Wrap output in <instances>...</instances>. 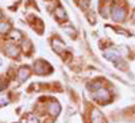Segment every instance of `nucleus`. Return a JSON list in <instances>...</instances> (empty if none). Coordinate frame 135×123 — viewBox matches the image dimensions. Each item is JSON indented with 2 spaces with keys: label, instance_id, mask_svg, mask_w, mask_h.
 <instances>
[{
  "label": "nucleus",
  "instance_id": "1",
  "mask_svg": "<svg viewBox=\"0 0 135 123\" xmlns=\"http://www.w3.org/2000/svg\"><path fill=\"white\" fill-rule=\"evenodd\" d=\"M34 72L37 74H49V73H51V66L46 61L39 60L34 64Z\"/></svg>",
  "mask_w": 135,
  "mask_h": 123
},
{
  "label": "nucleus",
  "instance_id": "2",
  "mask_svg": "<svg viewBox=\"0 0 135 123\" xmlns=\"http://www.w3.org/2000/svg\"><path fill=\"white\" fill-rule=\"evenodd\" d=\"M111 15H112V19L115 22H123L126 18V8L122 7V6H115L112 8Z\"/></svg>",
  "mask_w": 135,
  "mask_h": 123
},
{
  "label": "nucleus",
  "instance_id": "3",
  "mask_svg": "<svg viewBox=\"0 0 135 123\" xmlns=\"http://www.w3.org/2000/svg\"><path fill=\"white\" fill-rule=\"evenodd\" d=\"M93 97L97 100V102L104 104V103H107L109 100V92L107 91V89H104V88H99L97 92L96 91L93 92Z\"/></svg>",
  "mask_w": 135,
  "mask_h": 123
},
{
  "label": "nucleus",
  "instance_id": "4",
  "mask_svg": "<svg viewBox=\"0 0 135 123\" xmlns=\"http://www.w3.org/2000/svg\"><path fill=\"white\" fill-rule=\"evenodd\" d=\"M47 112H49L50 115H53V116H57V115L61 112V106H60L57 102L49 103V106H47Z\"/></svg>",
  "mask_w": 135,
  "mask_h": 123
},
{
  "label": "nucleus",
  "instance_id": "5",
  "mask_svg": "<svg viewBox=\"0 0 135 123\" xmlns=\"http://www.w3.org/2000/svg\"><path fill=\"white\" fill-rule=\"evenodd\" d=\"M30 73H31V70H30L28 66H22V68L19 69V74H18V79H19V81H22V83L26 81V80L28 79Z\"/></svg>",
  "mask_w": 135,
  "mask_h": 123
},
{
  "label": "nucleus",
  "instance_id": "6",
  "mask_svg": "<svg viewBox=\"0 0 135 123\" xmlns=\"http://www.w3.org/2000/svg\"><path fill=\"white\" fill-rule=\"evenodd\" d=\"M51 45H53V49H54V51H55V53H58V54H61V53L65 50V43H64L61 39H58V38L53 39Z\"/></svg>",
  "mask_w": 135,
  "mask_h": 123
},
{
  "label": "nucleus",
  "instance_id": "7",
  "mask_svg": "<svg viewBox=\"0 0 135 123\" xmlns=\"http://www.w3.org/2000/svg\"><path fill=\"white\" fill-rule=\"evenodd\" d=\"M6 54L7 55H9V57H12V58H15V57H18L19 55V49L15 46V45H6Z\"/></svg>",
  "mask_w": 135,
  "mask_h": 123
},
{
  "label": "nucleus",
  "instance_id": "8",
  "mask_svg": "<svg viewBox=\"0 0 135 123\" xmlns=\"http://www.w3.org/2000/svg\"><path fill=\"white\" fill-rule=\"evenodd\" d=\"M91 119H92V123H105V120H104V116L101 115V112L100 111H93L92 112V116H91Z\"/></svg>",
  "mask_w": 135,
  "mask_h": 123
},
{
  "label": "nucleus",
  "instance_id": "9",
  "mask_svg": "<svg viewBox=\"0 0 135 123\" xmlns=\"http://www.w3.org/2000/svg\"><path fill=\"white\" fill-rule=\"evenodd\" d=\"M54 15H55V18H57L58 20H65L66 19V12H65V10L62 7H57V8H55Z\"/></svg>",
  "mask_w": 135,
  "mask_h": 123
},
{
  "label": "nucleus",
  "instance_id": "10",
  "mask_svg": "<svg viewBox=\"0 0 135 123\" xmlns=\"http://www.w3.org/2000/svg\"><path fill=\"white\" fill-rule=\"evenodd\" d=\"M104 54H105V57H107L108 60H111V61H116L118 58H120L119 54H118L115 50H107V51H104Z\"/></svg>",
  "mask_w": 135,
  "mask_h": 123
},
{
  "label": "nucleus",
  "instance_id": "11",
  "mask_svg": "<svg viewBox=\"0 0 135 123\" xmlns=\"http://www.w3.org/2000/svg\"><path fill=\"white\" fill-rule=\"evenodd\" d=\"M9 39H12V41H20L22 39V32L19 30H11L9 31Z\"/></svg>",
  "mask_w": 135,
  "mask_h": 123
},
{
  "label": "nucleus",
  "instance_id": "12",
  "mask_svg": "<svg viewBox=\"0 0 135 123\" xmlns=\"http://www.w3.org/2000/svg\"><path fill=\"white\" fill-rule=\"evenodd\" d=\"M25 123H38V118L32 114H28L25 119Z\"/></svg>",
  "mask_w": 135,
  "mask_h": 123
},
{
  "label": "nucleus",
  "instance_id": "13",
  "mask_svg": "<svg viewBox=\"0 0 135 123\" xmlns=\"http://www.w3.org/2000/svg\"><path fill=\"white\" fill-rule=\"evenodd\" d=\"M22 48H23V51L25 53H28L30 51V48H31V42L27 41V39H25L23 42H22Z\"/></svg>",
  "mask_w": 135,
  "mask_h": 123
},
{
  "label": "nucleus",
  "instance_id": "14",
  "mask_svg": "<svg viewBox=\"0 0 135 123\" xmlns=\"http://www.w3.org/2000/svg\"><path fill=\"white\" fill-rule=\"evenodd\" d=\"M9 30H11V26L8 23H2L0 25V32H2V34H6V32H8Z\"/></svg>",
  "mask_w": 135,
  "mask_h": 123
},
{
  "label": "nucleus",
  "instance_id": "15",
  "mask_svg": "<svg viewBox=\"0 0 135 123\" xmlns=\"http://www.w3.org/2000/svg\"><path fill=\"white\" fill-rule=\"evenodd\" d=\"M77 3L80 4V7L84 8V10L89 7V0H77Z\"/></svg>",
  "mask_w": 135,
  "mask_h": 123
},
{
  "label": "nucleus",
  "instance_id": "16",
  "mask_svg": "<svg viewBox=\"0 0 135 123\" xmlns=\"http://www.w3.org/2000/svg\"><path fill=\"white\" fill-rule=\"evenodd\" d=\"M9 102V99L7 96H3V97H0V106H7Z\"/></svg>",
  "mask_w": 135,
  "mask_h": 123
},
{
  "label": "nucleus",
  "instance_id": "17",
  "mask_svg": "<svg viewBox=\"0 0 135 123\" xmlns=\"http://www.w3.org/2000/svg\"><path fill=\"white\" fill-rule=\"evenodd\" d=\"M7 88V83L6 81H0V91H4Z\"/></svg>",
  "mask_w": 135,
  "mask_h": 123
},
{
  "label": "nucleus",
  "instance_id": "18",
  "mask_svg": "<svg viewBox=\"0 0 135 123\" xmlns=\"http://www.w3.org/2000/svg\"><path fill=\"white\" fill-rule=\"evenodd\" d=\"M134 19H135V12H134Z\"/></svg>",
  "mask_w": 135,
  "mask_h": 123
},
{
  "label": "nucleus",
  "instance_id": "19",
  "mask_svg": "<svg viewBox=\"0 0 135 123\" xmlns=\"http://www.w3.org/2000/svg\"><path fill=\"white\" fill-rule=\"evenodd\" d=\"M0 18H2V12H0Z\"/></svg>",
  "mask_w": 135,
  "mask_h": 123
}]
</instances>
